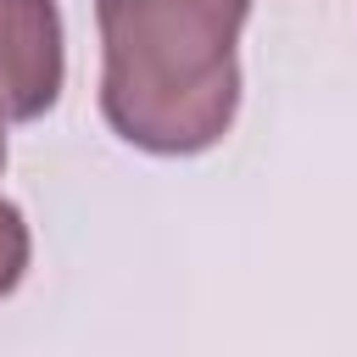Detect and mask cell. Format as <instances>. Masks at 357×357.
Listing matches in <instances>:
<instances>
[{
  "mask_svg": "<svg viewBox=\"0 0 357 357\" xmlns=\"http://www.w3.org/2000/svg\"><path fill=\"white\" fill-rule=\"evenodd\" d=\"M245 11L251 0H95L106 123L162 156L218 145L240 100L234 39Z\"/></svg>",
  "mask_w": 357,
  "mask_h": 357,
  "instance_id": "6da1fadb",
  "label": "cell"
},
{
  "mask_svg": "<svg viewBox=\"0 0 357 357\" xmlns=\"http://www.w3.org/2000/svg\"><path fill=\"white\" fill-rule=\"evenodd\" d=\"M61 95L56 0H0V117L28 123Z\"/></svg>",
  "mask_w": 357,
  "mask_h": 357,
  "instance_id": "7a4b0ae2",
  "label": "cell"
},
{
  "mask_svg": "<svg viewBox=\"0 0 357 357\" xmlns=\"http://www.w3.org/2000/svg\"><path fill=\"white\" fill-rule=\"evenodd\" d=\"M22 268H28V223L11 201H0V296L17 290Z\"/></svg>",
  "mask_w": 357,
  "mask_h": 357,
  "instance_id": "3957f363",
  "label": "cell"
},
{
  "mask_svg": "<svg viewBox=\"0 0 357 357\" xmlns=\"http://www.w3.org/2000/svg\"><path fill=\"white\" fill-rule=\"evenodd\" d=\"M0 123H6V117H0ZM0 167H6V134H0Z\"/></svg>",
  "mask_w": 357,
  "mask_h": 357,
  "instance_id": "277c9868",
  "label": "cell"
}]
</instances>
